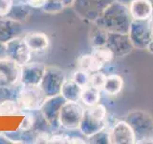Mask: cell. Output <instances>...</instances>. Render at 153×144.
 Here are the masks:
<instances>
[{"label": "cell", "mask_w": 153, "mask_h": 144, "mask_svg": "<svg viewBox=\"0 0 153 144\" xmlns=\"http://www.w3.org/2000/svg\"><path fill=\"white\" fill-rule=\"evenodd\" d=\"M23 40L32 52H43L50 46V38L43 32H30L23 37Z\"/></svg>", "instance_id": "obj_7"}, {"label": "cell", "mask_w": 153, "mask_h": 144, "mask_svg": "<svg viewBox=\"0 0 153 144\" xmlns=\"http://www.w3.org/2000/svg\"><path fill=\"white\" fill-rule=\"evenodd\" d=\"M47 1L48 0H27L26 4L31 8L38 9V8H43V6L46 4Z\"/></svg>", "instance_id": "obj_21"}, {"label": "cell", "mask_w": 153, "mask_h": 144, "mask_svg": "<svg viewBox=\"0 0 153 144\" xmlns=\"http://www.w3.org/2000/svg\"><path fill=\"white\" fill-rule=\"evenodd\" d=\"M5 42L9 59L13 60L21 66L31 61L32 51L27 46L23 38L13 37Z\"/></svg>", "instance_id": "obj_4"}, {"label": "cell", "mask_w": 153, "mask_h": 144, "mask_svg": "<svg viewBox=\"0 0 153 144\" xmlns=\"http://www.w3.org/2000/svg\"><path fill=\"white\" fill-rule=\"evenodd\" d=\"M21 65L6 58L0 60V88H11L20 81Z\"/></svg>", "instance_id": "obj_5"}, {"label": "cell", "mask_w": 153, "mask_h": 144, "mask_svg": "<svg viewBox=\"0 0 153 144\" xmlns=\"http://www.w3.org/2000/svg\"><path fill=\"white\" fill-rule=\"evenodd\" d=\"M96 59H97L99 62H102V64H104L105 62H109L110 60L112 59V53L110 50H108L107 48H97L95 49L93 54H92Z\"/></svg>", "instance_id": "obj_15"}, {"label": "cell", "mask_w": 153, "mask_h": 144, "mask_svg": "<svg viewBox=\"0 0 153 144\" xmlns=\"http://www.w3.org/2000/svg\"><path fill=\"white\" fill-rule=\"evenodd\" d=\"M149 28H150V33H151V36H152V38H153V19H152L150 24H149Z\"/></svg>", "instance_id": "obj_24"}, {"label": "cell", "mask_w": 153, "mask_h": 144, "mask_svg": "<svg viewBox=\"0 0 153 144\" xmlns=\"http://www.w3.org/2000/svg\"><path fill=\"white\" fill-rule=\"evenodd\" d=\"M82 88L79 86L73 80L65 81L61 86L60 94L65 99V101H70V102H78L80 98Z\"/></svg>", "instance_id": "obj_8"}, {"label": "cell", "mask_w": 153, "mask_h": 144, "mask_svg": "<svg viewBox=\"0 0 153 144\" xmlns=\"http://www.w3.org/2000/svg\"><path fill=\"white\" fill-rule=\"evenodd\" d=\"M50 136L47 132H38L35 138V143H49Z\"/></svg>", "instance_id": "obj_20"}, {"label": "cell", "mask_w": 153, "mask_h": 144, "mask_svg": "<svg viewBox=\"0 0 153 144\" xmlns=\"http://www.w3.org/2000/svg\"><path fill=\"white\" fill-rule=\"evenodd\" d=\"M6 58H8L7 49H6V42L0 41V60L6 59Z\"/></svg>", "instance_id": "obj_22"}, {"label": "cell", "mask_w": 153, "mask_h": 144, "mask_svg": "<svg viewBox=\"0 0 153 144\" xmlns=\"http://www.w3.org/2000/svg\"><path fill=\"white\" fill-rule=\"evenodd\" d=\"M69 143H84V140L79 137H70Z\"/></svg>", "instance_id": "obj_23"}, {"label": "cell", "mask_w": 153, "mask_h": 144, "mask_svg": "<svg viewBox=\"0 0 153 144\" xmlns=\"http://www.w3.org/2000/svg\"><path fill=\"white\" fill-rule=\"evenodd\" d=\"M48 97L39 86H24L16 96V102L22 110H39Z\"/></svg>", "instance_id": "obj_1"}, {"label": "cell", "mask_w": 153, "mask_h": 144, "mask_svg": "<svg viewBox=\"0 0 153 144\" xmlns=\"http://www.w3.org/2000/svg\"><path fill=\"white\" fill-rule=\"evenodd\" d=\"M105 80H106V78H105V76L102 73H100V72H94V73H92V75H90L89 85L92 86L93 88L100 90V88H103Z\"/></svg>", "instance_id": "obj_16"}, {"label": "cell", "mask_w": 153, "mask_h": 144, "mask_svg": "<svg viewBox=\"0 0 153 144\" xmlns=\"http://www.w3.org/2000/svg\"><path fill=\"white\" fill-rule=\"evenodd\" d=\"M21 112L16 100L5 99L0 102V116H13Z\"/></svg>", "instance_id": "obj_11"}, {"label": "cell", "mask_w": 153, "mask_h": 144, "mask_svg": "<svg viewBox=\"0 0 153 144\" xmlns=\"http://www.w3.org/2000/svg\"><path fill=\"white\" fill-rule=\"evenodd\" d=\"M63 7L64 4L62 0H48L42 9L47 14H56L60 12Z\"/></svg>", "instance_id": "obj_13"}, {"label": "cell", "mask_w": 153, "mask_h": 144, "mask_svg": "<svg viewBox=\"0 0 153 144\" xmlns=\"http://www.w3.org/2000/svg\"><path fill=\"white\" fill-rule=\"evenodd\" d=\"M78 64L79 69L85 70L87 72H98L102 67V64L99 62L93 55H83L81 56L79 61Z\"/></svg>", "instance_id": "obj_10"}, {"label": "cell", "mask_w": 153, "mask_h": 144, "mask_svg": "<svg viewBox=\"0 0 153 144\" xmlns=\"http://www.w3.org/2000/svg\"><path fill=\"white\" fill-rule=\"evenodd\" d=\"M47 66L43 62H31L21 66L20 82L24 86H39Z\"/></svg>", "instance_id": "obj_6"}, {"label": "cell", "mask_w": 153, "mask_h": 144, "mask_svg": "<svg viewBox=\"0 0 153 144\" xmlns=\"http://www.w3.org/2000/svg\"><path fill=\"white\" fill-rule=\"evenodd\" d=\"M83 115L84 110L76 102L65 101L59 110V124L68 129L79 128L80 127Z\"/></svg>", "instance_id": "obj_2"}, {"label": "cell", "mask_w": 153, "mask_h": 144, "mask_svg": "<svg viewBox=\"0 0 153 144\" xmlns=\"http://www.w3.org/2000/svg\"><path fill=\"white\" fill-rule=\"evenodd\" d=\"M70 137L63 134H56L51 136L49 139V143H69Z\"/></svg>", "instance_id": "obj_19"}, {"label": "cell", "mask_w": 153, "mask_h": 144, "mask_svg": "<svg viewBox=\"0 0 153 144\" xmlns=\"http://www.w3.org/2000/svg\"><path fill=\"white\" fill-rule=\"evenodd\" d=\"M65 82V77L62 70L55 66H47L39 88L43 90L47 97L60 94L61 86Z\"/></svg>", "instance_id": "obj_3"}, {"label": "cell", "mask_w": 153, "mask_h": 144, "mask_svg": "<svg viewBox=\"0 0 153 144\" xmlns=\"http://www.w3.org/2000/svg\"><path fill=\"white\" fill-rule=\"evenodd\" d=\"M13 4V0H0V16H8L12 11Z\"/></svg>", "instance_id": "obj_18"}, {"label": "cell", "mask_w": 153, "mask_h": 144, "mask_svg": "<svg viewBox=\"0 0 153 144\" xmlns=\"http://www.w3.org/2000/svg\"><path fill=\"white\" fill-rule=\"evenodd\" d=\"M72 80L83 88L84 86L89 85V80H90L89 72L82 70V69H79L76 72H75V74L73 76V78H72Z\"/></svg>", "instance_id": "obj_14"}, {"label": "cell", "mask_w": 153, "mask_h": 144, "mask_svg": "<svg viewBox=\"0 0 153 144\" xmlns=\"http://www.w3.org/2000/svg\"><path fill=\"white\" fill-rule=\"evenodd\" d=\"M28 112L29 113L25 114V117L23 118L20 126H19V129H20L21 131H24V132H27V131H29V130H31L33 127L35 121H36L35 115L30 113L31 112Z\"/></svg>", "instance_id": "obj_17"}, {"label": "cell", "mask_w": 153, "mask_h": 144, "mask_svg": "<svg viewBox=\"0 0 153 144\" xmlns=\"http://www.w3.org/2000/svg\"><path fill=\"white\" fill-rule=\"evenodd\" d=\"M131 14L136 19H146L151 14V5L147 0H135L131 4Z\"/></svg>", "instance_id": "obj_9"}, {"label": "cell", "mask_w": 153, "mask_h": 144, "mask_svg": "<svg viewBox=\"0 0 153 144\" xmlns=\"http://www.w3.org/2000/svg\"><path fill=\"white\" fill-rule=\"evenodd\" d=\"M81 100L87 106H94L99 100V89L93 88L92 86H86L82 88L80 95Z\"/></svg>", "instance_id": "obj_12"}]
</instances>
